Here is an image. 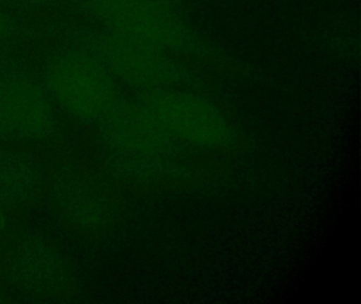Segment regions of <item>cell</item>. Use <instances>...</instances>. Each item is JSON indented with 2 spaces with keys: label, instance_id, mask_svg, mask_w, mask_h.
Here are the masks:
<instances>
[{
  "label": "cell",
  "instance_id": "obj_1",
  "mask_svg": "<svg viewBox=\"0 0 361 304\" xmlns=\"http://www.w3.org/2000/svg\"><path fill=\"white\" fill-rule=\"evenodd\" d=\"M43 82L56 106L88 124L102 125L123 101L119 82L87 46L54 55Z\"/></svg>",
  "mask_w": 361,
  "mask_h": 304
},
{
  "label": "cell",
  "instance_id": "obj_2",
  "mask_svg": "<svg viewBox=\"0 0 361 304\" xmlns=\"http://www.w3.org/2000/svg\"><path fill=\"white\" fill-rule=\"evenodd\" d=\"M171 4L161 0H86L102 30L152 44L170 54L202 53L204 44Z\"/></svg>",
  "mask_w": 361,
  "mask_h": 304
},
{
  "label": "cell",
  "instance_id": "obj_3",
  "mask_svg": "<svg viewBox=\"0 0 361 304\" xmlns=\"http://www.w3.org/2000/svg\"><path fill=\"white\" fill-rule=\"evenodd\" d=\"M86 46L118 82L143 92L172 88L180 80L173 55L147 42L101 30Z\"/></svg>",
  "mask_w": 361,
  "mask_h": 304
},
{
  "label": "cell",
  "instance_id": "obj_4",
  "mask_svg": "<svg viewBox=\"0 0 361 304\" xmlns=\"http://www.w3.org/2000/svg\"><path fill=\"white\" fill-rule=\"evenodd\" d=\"M56 105L43 80L25 70H0V137L39 141L56 126Z\"/></svg>",
  "mask_w": 361,
  "mask_h": 304
},
{
  "label": "cell",
  "instance_id": "obj_5",
  "mask_svg": "<svg viewBox=\"0 0 361 304\" xmlns=\"http://www.w3.org/2000/svg\"><path fill=\"white\" fill-rule=\"evenodd\" d=\"M137 101L161 133L206 146L221 145L230 135L225 115L197 95L170 88L143 92Z\"/></svg>",
  "mask_w": 361,
  "mask_h": 304
},
{
  "label": "cell",
  "instance_id": "obj_6",
  "mask_svg": "<svg viewBox=\"0 0 361 304\" xmlns=\"http://www.w3.org/2000/svg\"><path fill=\"white\" fill-rule=\"evenodd\" d=\"M9 268L16 282L37 297L61 300L73 293L75 278L71 264L56 247L37 238L14 245Z\"/></svg>",
  "mask_w": 361,
  "mask_h": 304
},
{
  "label": "cell",
  "instance_id": "obj_7",
  "mask_svg": "<svg viewBox=\"0 0 361 304\" xmlns=\"http://www.w3.org/2000/svg\"><path fill=\"white\" fill-rule=\"evenodd\" d=\"M37 171L28 156L18 151L0 150V203L24 202L37 186Z\"/></svg>",
  "mask_w": 361,
  "mask_h": 304
},
{
  "label": "cell",
  "instance_id": "obj_8",
  "mask_svg": "<svg viewBox=\"0 0 361 304\" xmlns=\"http://www.w3.org/2000/svg\"><path fill=\"white\" fill-rule=\"evenodd\" d=\"M60 204L71 221L94 227L103 219V206L96 189L82 181H71L61 190Z\"/></svg>",
  "mask_w": 361,
  "mask_h": 304
},
{
  "label": "cell",
  "instance_id": "obj_9",
  "mask_svg": "<svg viewBox=\"0 0 361 304\" xmlns=\"http://www.w3.org/2000/svg\"><path fill=\"white\" fill-rule=\"evenodd\" d=\"M16 25L9 13L0 8V42H7L13 37Z\"/></svg>",
  "mask_w": 361,
  "mask_h": 304
},
{
  "label": "cell",
  "instance_id": "obj_10",
  "mask_svg": "<svg viewBox=\"0 0 361 304\" xmlns=\"http://www.w3.org/2000/svg\"><path fill=\"white\" fill-rule=\"evenodd\" d=\"M161 1L166 2V4H171L172 2L176 1V0H161Z\"/></svg>",
  "mask_w": 361,
  "mask_h": 304
},
{
  "label": "cell",
  "instance_id": "obj_11",
  "mask_svg": "<svg viewBox=\"0 0 361 304\" xmlns=\"http://www.w3.org/2000/svg\"><path fill=\"white\" fill-rule=\"evenodd\" d=\"M26 1L39 2V1H48V0H26Z\"/></svg>",
  "mask_w": 361,
  "mask_h": 304
},
{
  "label": "cell",
  "instance_id": "obj_12",
  "mask_svg": "<svg viewBox=\"0 0 361 304\" xmlns=\"http://www.w3.org/2000/svg\"><path fill=\"white\" fill-rule=\"evenodd\" d=\"M0 302H3V299H1V298H0Z\"/></svg>",
  "mask_w": 361,
  "mask_h": 304
}]
</instances>
